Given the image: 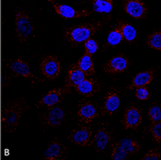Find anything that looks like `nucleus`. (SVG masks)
<instances>
[{
    "label": "nucleus",
    "mask_w": 161,
    "mask_h": 160,
    "mask_svg": "<svg viewBox=\"0 0 161 160\" xmlns=\"http://www.w3.org/2000/svg\"><path fill=\"white\" fill-rule=\"evenodd\" d=\"M111 19L112 15H109L97 21L65 28L64 31V39L72 47H76L80 43H84L87 40L92 37L94 33H96L98 30L108 24Z\"/></svg>",
    "instance_id": "f257e3e1"
},
{
    "label": "nucleus",
    "mask_w": 161,
    "mask_h": 160,
    "mask_svg": "<svg viewBox=\"0 0 161 160\" xmlns=\"http://www.w3.org/2000/svg\"><path fill=\"white\" fill-rule=\"evenodd\" d=\"M29 108L27 102L23 98L8 101L2 113V124L4 132L11 134L17 130L19 121L22 113Z\"/></svg>",
    "instance_id": "f03ea898"
},
{
    "label": "nucleus",
    "mask_w": 161,
    "mask_h": 160,
    "mask_svg": "<svg viewBox=\"0 0 161 160\" xmlns=\"http://www.w3.org/2000/svg\"><path fill=\"white\" fill-rule=\"evenodd\" d=\"M33 31V23L29 15L22 9L15 11V33L18 41L23 43L31 36Z\"/></svg>",
    "instance_id": "7ed1b4c3"
},
{
    "label": "nucleus",
    "mask_w": 161,
    "mask_h": 160,
    "mask_svg": "<svg viewBox=\"0 0 161 160\" xmlns=\"http://www.w3.org/2000/svg\"><path fill=\"white\" fill-rule=\"evenodd\" d=\"M47 108L48 109H46V111L40 113L39 115V119L42 125L45 129L59 127L65 118V110L57 105Z\"/></svg>",
    "instance_id": "20e7f679"
},
{
    "label": "nucleus",
    "mask_w": 161,
    "mask_h": 160,
    "mask_svg": "<svg viewBox=\"0 0 161 160\" xmlns=\"http://www.w3.org/2000/svg\"><path fill=\"white\" fill-rule=\"evenodd\" d=\"M40 71L48 80H54L62 71V62L60 57L54 54L45 55L40 62Z\"/></svg>",
    "instance_id": "39448f33"
},
{
    "label": "nucleus",
    "mask_w": 161,
    "mask_h": 160,
    "mask_svg": "<svg viewBox=\"0 0 161 160\" xmlns=\"http://www.w3.org/2000/svg\"><path fill=\"white\" fill-rule=\"evenodd\" d=\"M99 116H101V108H99L98 104L90 100L80 101L77 108V119L79 123L87 125Z\"/></svg>",
    "instance_id": "423d86ee"
},
{
    "label": "nucleus",
    "mask_w": 161,
    "mask_h": 160,
    "mask_svg": "<svg viewBox=\"0 0 161 160\" xmlns=\"http://www.w3.org/2000/svg\"><path fill=\"white\" fill-rule=\"evenodd\" d=\"M121 106L120 89L116 86L110 88L103 98V108H101V115H114Z\"/></svg>",
    "instance_id": "0eeeda50"
},
{
    "label": "nucleus",
    "mask_w": 161,
    "mask_h": 160,
    "mask_svg": "<svg viewBox=\"0 0 161 160\" xmlns=\"http://www.w3.org/2000/svg\"><path fill=\"white\" fill-rule=\"evenodd\" d=\"M132 61L124 53H118L102 65V71L108 74L124 73L131 65Z\"/></svg>",
    "instance_id": "6e6552de"
},
{
    "label": "nucleus",
    "mask_w": 161,
    "mask_h": 160,
    "mask_svg": "<svg viewBox=\"0 0 161 160\" xmlns=\"http://www.w3.org/2000/svg\"><path fill=\"white\" fill-rule=\"evenodd\" d=\"M112 142V130L108 125H104L99 128L90 140L88 146L97 152L101 153L106 150Z\"/></svg>",
    "instance_id": "1a4fd4ad"
},
{
    "label": "nucleus",
    "mask_w": 161,
    "mask_h": 160,
    "mask_svg": "<svg viewBox=\"0 0 161 160\" xmlns=\"http://www.w3.org/2000/svg\"><path fill=\"white\" fill-rule=\"evenodd\" d=\"M71 93V87L66 85L49 91L42 99L36 103V107H52L60 103L65 95Z\"/></svg>",
    "instance_id": "9d476101"
},
{
    "label": "nucleus",
    "mask_w": 161,
    "mask_h": 160,
    "mask_svg": "<svg viewBox=\"0 0 161 160\" xmlns=\"http://www.w3.org/2000/svg\"><path fill=\"white\" fill-rule=\"evenodd\" d=\"M142 111L139 107L135 105H130L124 110L122 123L125 129L136 130L142 123Z\"/></svg>",
    "instance_id": "9b49d317"
},
{
    "label": "nucleus",
    "mask_w": 161,
    "mask_h": 160,
    "mask_svg": "<svg viewBox=\"0 0 161 160\" xmlns=\"http://www.w3.org/2000/svg\"><path fill=\"white\" fill-rule=\"evenodd\" d=\"M93 135V125H84L74 129L68 136L70 142L79 146H88Z\"/></svg>",
    "instance_id": "f8f14e48"
},
{
    "label": "nucleus",
    "mask_w": 161,
    "mask_h": 160,
    "mask_svg": "<svg viewBox=\"0 0 161 160\" xmlns=\"http://www.w3.org/2000/svg\"><path fill=\"white\" fill-rule=\"evenodd\" d=\"M123 7L125 12L136 19H142L147 15V8L146 4L140 0L123 1Z\"/></svg>",
    "instance_id": "ddd939ff"
},
{
    "label": "nucleus",
    "mask_w": 161,
    "mask_h": 160,
    "mask_svg": "<svg viewBox=\"0 0 161 160\" xmlns=\"http://www.w3.org/2000/svg\"><path fill=\"white\" fill-rule=\"evenodd\" d=\"M75 89L80 94L85 97H92L96 93H98L101 89V84L97 78L87 77L82 82H80Z\"/></svg>",
    "instance_id": "4468645a"
},
{
    "label": "nucleus",
    "mask_w": 161,
    "mask_h": 160,
    "mask_svg": "<svg viewBox=\"0 0 161 160\" xmlns=\"http://www.w3.org/2000/svg\"><path fill=\"white\" fill-rule=\"evenodd\" d=\"M50 2L53 5L55 12L64 19H77V18H85V17L90 16V14H91V11H89V10L77 11L69 6L61 5V4L55 3L54 1H52V0H50Z\"/></svg>",
    "instance_id": "2eb2a0df"
},
{
    "label": "nucleus",
    "mask_w": 161,
    "mask_h": 160,
    "mask_svg": "<svg viewBox=\"0 0 161 160\" xmlns=\"http://www.w3.org/2000/svg\"><path fill=\"white\" fill-rule=\"evenodd\" d=\"M157 70L153 67L149 68L147 70H145L141 73H138L136 74V76L133 78L131 83L127 86L128 90L137 88V87H142V86H147L149 85L156 77Z\"/></svg>",
    "instance_id": "dca6fc26"
},
{
    "label": "nucleus",
    "mask_w": 161,
    "mask_h": 160,
    "mask_svg": "<svg viewBox=\"0 0 161 160\" xmlns=\"http://www.w3.org/2000/svg\"><path fill=\"white\" fill-rule=\"evenodd\" d=\"M10 67H11L12 72L15 75L23 76L25 78L29 79L32 84H35V83H38L41 81V79H38L31 74L29 64L21 58H18L14 62H12L10 64Z\"/></svg>",
    "instance_id": "f3484780"
},
{
    "label": "nucleus",
    "mask_w": 161,
    "mask_h": 160,
    "mask_svg": "<svg viewBox=\"0 0 161 160\" xmlns=\"http://www.w3.org/2000/svg\"><path fill=\"white\" fill-rule=\"evenodd\" d=\"M67 155V148L61 142L53 140L49 144L44 152L43 157L47 160H59L64 158Z\"/></svg>",
    "instance_id": "a211bd4d"
},
{
    "label": "nucleus",
    "mask_w": 161,
    "mask_h": 160,
    "mask_svg": "<svg viewBox=\"0 0 161 160\" xmlns=\"http://www.w3.org/2000/svg\"><path fill=\"white\" fill-rule=\"evenodd\" d=\"M87 77V75L79 69L76 63H71L67 68V74L64 80V85L70 87H75Z\"/></svg>",
    "instance_id": "6ab92c4d"
},
{
    "label": "nucleus",
    "mask_w": 161,
    "mask_h": 160,
    "mask_svg": "<svg viewBox=\"0 0 161 160\" xmlns=\"http://www.w3.org/2000/svg\"><path fill=\"white\" fill-rule=\"evenodd\" d=\"M119 26L123 41H126L127 43H133L138 37V32L136 30V28L131 25L130 23L124 21V20H119V22L117 23Z\"/></svg>",
    "instance_id": "aec40b11"
},
{
    "label": "nucleus",
    "mask_w": 161,
    "mask_h": 160,
    "mask_svg": "<svg viewBox=\"0 0 161 160\" xmlns=\"http://www.w3.org/2000/svg\"><path fill=\"white\" fill-rule=\"evenodd\" d=\"M77 66L79 69L87 75V77H92L95 74V67L93 64L92 55L85 52L77 61Z\"/></svg>",
    "instance_id": "412c9836"
},
{
    "label": "nucleus",
    "mask_w": 161,
    "mask_h": 160,
    "mask_svg": "<svg viewBox=\"0 0 161 160\" xmlns=\"http://www.w3.org/2000/svg\"><path fill=\"white\" fill-rule=\"evenodd\" d=\"M117 143L130 157L137 154V152L141 149V145L133 137H125Z\"/></svg>",
    "instance_id": "4be33fe9"
},
{
    "label": "nucleus",
    "mask_w": 161,
    "mask_h": 160,
    "mask_svg": "<svg viewBox=\"0 0 161 160\" xmlns=\"http://www.w3.org/2000/svg\"><path fill=\"white\" fill-rule=\"evenodd\" d=\"M114 7L112 0H95L92 2L93 10L100 14H110Z\"/></svg>",
    "instance_id": "5701e85b"
},
{
    "label": "nucleus",
    "mask_w": 161,
    "mask_h": 160,
    "mask_svg": "<svg viewBox=\"0 0 161 160\" xmlns=\"http://www.w3.org/2000/svg\"><path fill=\"white\" fill-rule=\"evenodd\" d=\"M122 41H123V37H122L119 26L116 24L112 28V30L109 32L107 39H106V44H107V46L114 47V46L120 44Z\"/></svg>",
    "instance_id": "b1692460"
},
{
    "label": "nucleus",
    "mask_w": 161,
    "mask_h": 160,
    "mask_svg": "<svg viewBox=\"0 0 161 160\" xmlns=\"http://www.w3.org/2000/svg\"><path fill=\"white\" fill-rule=\"evenodd\" d=\"M145 134L150 135L153 142L159 145L161 141V121L158 123H150V125L146 128Z\"/></svg>",
    "instance_id": "393cba45"
},
{
    "label": "nucleus",
    "mask_w": 161,
    "mask_h": 160,
    "mask_svg": "<svg viewBox=\"0 0 161 160\" xmlns=\"http://www.w3.org/2000/svg\"><path fill=\"white\" fill-rule=\"evenodd\" d=\"M146 43L152 49L161 51V31L158 30L150 33L146 41Z\"/></svg>",
    "instance_id": "a878e982"
},
{
    "label": "nucleus",
    "mask_w": 161,
    "mask_h": 160,
    "mask_svg": "<svg viewBox=\"0 0 161 160\" xmlns=\"http://www.w3.org/2000/svg\"><path fill=\"white\" fill-rule=\"evenodd\" d=\"M130 156L121 147L117 142L112 145V151H111V157L113 160H125Z\"/></svg>",
    "instance_id": "bb28decb"
},
{
    "label": "nucleus",
    "mask_w": 161,
    "mask_h": 160,
    "mask_svg": "<svg viewBox=\"0 0 161 160\" xmlns=\"http://www.w3.org/2000/svg\"><path fill=\"white\" fill-rule=\"evenodd\" d=\"M148 119L150 123L161 121V108L158 104H153L148 109Z\"/></svg>",
    "instance_id": "cd10ccee"
},
{
    "label": "nucleus",
    "mask_w": 161,
    "mask_h": 160,
    "mask_svg": "<svg viewBox=\"0 0 161 160\" xmlns=\"http://www.w3.org/2000/svg\"><path fill=\"white\" fill-rule=\"evenodd\" d=\"M84 46H85V52H87L90 55L95 54L98 51H99V43L98 41L93 39V38H89L84 42Z\"/></svg>",
    "instance_id": "c85d7f7f"
},
{
    "label": "nucleus",
    "mask_w": 161,
    "mask_h": 160,
    "mask_svg": "<svg viewBox=\"0 0 161 160\" xmlns=\"http://www.w3.org/2000/svg\"><path fill=\"white\" fill-rule=\"evenodd\" d=\"M136 97L139 100H147L151 97V91L147 86L137 87L136 88Z\"/></svg>",
    "instance_id": "c756f323"
},
{
    "label": "nucleus",
    "mask_w": 161,
    "mask_h": 160,
    "mask_svg": "<svg viewBox=\"0 0 161 160\" xmlns=\"http://www.w3.org/2000/svg\"><path fill=\"white\" fill-rule=\"evenodd\" d=\"M161 157L159 151L157 149H151L145 155L143 160H160Z\"/></svg>",
    "instance_id": "7c9ffc66"
}]
</instances>
